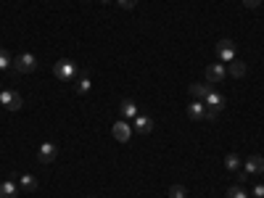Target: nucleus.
I'll return each instance as SVG.
<instances>
[{
	"mask_svg": "<svg viewBox=\"0 0 264 198\" xmlns=\"http://www.w3.org/2000/svg\"><path fill=\"white\" fill-rule=\"evenodd\" d=\"M53 74H56V79H64V82H69V79H77L79 69L72 61H59V64L53 66Z\"/></svg>",
	"mask_w": 264,
	"mask_h": 198,
	"instance_id": "obj_1",
	"label": "nucleus"
},
{
	"mask_svg": "<svg viewBox=\"0 0 264 198\" xmlns=\"http://www.w3.org/2000/svg\"><path fill=\"white\" fill-rule=\"evenodd\" d=\"M217 58H220V64H230L235 58V42L230 37H222L217 42Z\"/></svg>",
	"mask_w": 264,
	"mask_h": 198,
	"instance_id": "obj_2",
	"label": "nucleus"
},
{
	"mask_svg": "<svg viewBox=\"0 0 264 198\" xmlns=\"http://www.w3.org/2000/svg\"><path fill=\"white\" fill-rule=\"evenodd\" d=\"M0 106L8 109V111H19L24 106V101H21V95L16 90H0Z\"/></svg>",
	"mask_w": 264,
	"mask_h": 198,
	"instance_id": "obj_3",
	"label": "nucleus"
},
{
	"mask_svg": "<svg viewBox=\"0 0 264 198\" xmlns=\"http://www.w3.org/2000/svg\"><path fill=\"white\" fill-rule=\"evenodd\" d=\"M14 69L19 74H29V72L37 69V58H34L32 53H21L19 58H14Z\"/></svg>",
	"mask_w": 264,
	"mask_h": 198,
	"instance_id": "obj_4",
	"label": "nucleus"
},
{
	"mask_svg": "<svg viewBox=\"0 0 264 198\" xmlns=\"http://www.w3.org/2000/svg\"><path fill=\"white\" fill-rule=\"evenodd\" d=\"M56 156H59V148H56V143H42L40 151H37V161H40V164H45V167L53 164Z\"/></svg>",
	"mask_w": 264,
	"mask_h": 198,
	"instance_id": "obj_5",
	"label": "nucleus"
},
{
	"mask_svg": "<svg viewBox=\"0 0 264 198\" xmlns=\"http://www.w3.org/2000/svg\"><path fill=\"white\" fill-rule=\"evenodd\" d=\"M111 135H114V140H117V143H127L130 137H132V127H130V122H114Z\"/></svg>",
	"mask_w": 264,
	"mask_h": 198,
	"instance_id": "obj_6",
	"label": "nucleus"
},
{
	"mask_svg": "<svg viewBox=\"0 0 264 198\" xmlns=\"http://www.w3.org/2000/svg\"><path fill=\"white\" fill-rule=\"evenodd\" d=\"M227 77V69L222 64H212V66H206V82L214 85V82H222V79Z\"/></svg>",
	"mask_w": 264,
	"mask_h": 198,
	"instance_id": "obj_7",
	"label": "nucleus"
},
{
	"mask_svg": "<svg viewBox=\"0 0 264 198\" xmlns=\"http://www.w3.org/2000/svg\"><path fill=\"white\" fill-rule=\"evenodd\" d=\"M132 127H135V132H140V135H148V132H153V119H148V116L137 114L135 119H132Z\"/></svg>",
	"mask_w": 264,
	"mask_h": 198,
	"instance_id": "obj_8",
	"label": "nucleus"
},
{
	"mask_svg": "<svg viewBox=\"0 0 264 198\" xmlns=\"http://www.w3.org/2000/svg\"><path fill=\"white\" fill-rule=\"evenodd\" d=\"M188 90H190L193 101H206V98H209V92H212V85H209V82H198V85L193 82Z\"/></svg>",
	"mask_w": 264,
	"mask_h": 198,
	"instance_id": "obj_9",
	"label": "nucleus"
},
{
	"mask_svg": "<svg viewBox=\"0 0 264 198\" xmlns=\"http://www.w3.org/2000/svg\"><path fill=\"white\" fill-rule=\"evenodd\" d=\"M227 74H230V77H235V79H243V77L248 74V66H246L243 61H238V58H233V61H230V66H227Z\"/></svg>",
	"mask_w": 264,
	"mask_h": 198,
	"instance_id": "obj_10",
	"label": "nucleus"
},
{
	"mask_svg": "<svg viewBox=\"0 0 264 198\" xmlns=\"http://www.w3.org/2000/svg\"><path fill=\"white\" fill-rule=\"evenodd\" d=\"M243 169L248 172V174H261L264 172V156H248V161L243 164Z\"/></svg>",
	"mask_w": 264,
	"mask_h": 198,
	"instance_id": "obj_11",
	"label": "nucleus"
},
{
	"mask_svg": "<svg viewBox=\"0 0 264 198\" xmlns=\"http://www.w3.org/2000/svg\"><path fill=\"white\" fill-rule=\"evenodd\" d=\"M90 87H93V82H90V74L87 72H79L77 74V95H87Z\"/></svg>",
	"mask_w": 264,
	"mask_h": 198,
	"instance_id": "obj_12",
	"label": "nucleus"
},
{
	"mask_svg": "<svg viewBox=\"0 0 264 198\" xmlns=\"http://www.w3.org/2000/svg\"><path fill=\"white\" fill-rule=\"evenodd\" d=\"M203 103L201 101H193L190 106H188V119H193V122H203Z\"/></svg>",
	"mask_w": 264,
	"mask_h": 198,
	"instance_id": "obj_13",
	"label": "nucleus"
},
{
	"mask_svg": "<svg viewBox=\"0 0 264 198\" xmlns=\"http://www.w3.org/2000/svg\"><path fill=\"white\" fill-rule=\"evenodd\" d=\"M16 195H19V185L16 182H11V180L0 182V198H16Z\"/></svg>",
	"mask_w": 264,
	"mask_h": 198,
	"instance_id": "obj_14",
	"label": "nucleus"
},
{
	"mask_svg": "<svg viewBox=\"0 0 264 198\" xmlns=\"http://www.w3.org/2000/svg\"><path fill=\"white\" fill-rule=\"evenodd\" d=\"M119 114L124 116V119H135L137 116V106H135V101H122V106H119Z\"/></svg>",
	"mask_w": 264,
	"mask_h": 198,
	"instance_id": "obj_15",
	"label": "nucleus"
},
{
	"mask_svg": "<svg viewBox=\"0 0 264 198\" xmlns=\"http://www.w3.org/2000/svg\"><path fill=\"white\" fill-rule=\"evenodd\" d=\"M19 188H24V190H37V177L34 174H21L19 177Z\"/></svg>",
	"mask_w": 264,
	"mask_h": 198,
	"instance_id": "obj_16",
	"label": "nucleus"
},
{
	"mask_svg": "<svg viewBox=\"0 0 264 198\" xmlns=\"http://www.w3.org/2000/svg\"><path fill=\"white\" fill-rule=\"evenodd\" d=\"M206 106H212V109H217V111H222L225 109V98L220 95V92H209V98H206Z\"/></svg>",
	"mask_w": 264,
	"mask_h": 198,
	"instance_id": "obj_17",
	"label": "nucleus"
},
{
	"mask_svg": "<svg viewBox=\"0 0 264 198\" xmlns=\"http://www.w3.org/2000/svg\"><path fill=\"white\" fill-rule=\"evenodd\" d=\"M240 167H243V161L238 159V154H227V156H225V169H227V172H238Z\"/></svg>",
	"mask_w": 264,
	"mask_h": 198,
	"instance_id": "obj_18",
	"label": "nucleus"
},
{
	"mask_svg": "<svg viewBox=\"0 0 264 198\" xmlns=\"http://www.w3.org/2000/svg\"><path fill=\"white\" fill-rule=\"evenodd\" d=\"M225 198H248V193L243 190V185H230L225 193Z\"/></svg>",
	"mask_w": 264,
	"mask_h": 198,
	"instance_id": "obj_19",
	"label": "nucleus"
},
{
	"mask_svg": "<svg viewBox=\"0 0 264 198\" xmlns=\"http://www.w3.org/2000/svg\"><path fill=\"white\" fill-rule=\"evenodd\" d=\"M169 198H188V190H185V185H180V182L169 185Z\"/></svg>",
	"mask_w": 264,
	"mask_h": 198,
	"instance_id": "obj_20",
	"label": "nucleus"
},
{
	"mask_svg": "<svg viewBox=\"0 0 264 198\" xmlns=\"http://www.w3.org/2000/svg\"><path fill=\"white\" fill-rule=\"evenodd\" d=\"M8 66H14V58L8 56V51L0 48V69H8Z\"/></svg>",
	"mask_w": 264,
	"mask_h": 198,
	"instance_id": "obj_21",
	"label": "nucleus"
},
{
	"mask_svg": "<svg viewBox=\"0 0 264 198\" xmlns=\"http://www.w3.org/2000/svg\"><path fill=\"white\" fill-rule=\"evenodd\" d=\"M217 114H220V111H217V109L206 106V109H203V122H214V119H217Z\"/></svg>",
	"mask_w": 264,
	"mask_h": 198,
	"instance_id": "obj_22",
	"label": "nucleus"
},
{
	"mask_svg": "<svg viewBox=\"0 0 264 198\" xmlns=\"http://www.w3.org/2000/svg\"><path fill=\"white\" fill-rule=\"evenodd\" d=\"M119 3V8H124V11H132L135 6H137V0H117Z\"/></svg>",
	"mask_w": 264,
	"mask_h": 198,
	"instance_id": "obj_23",
	"label": "nucleus"
},
{
	"mask_svg": "<svg viewBox=\"0 0 264 198\" xmlns=\"http://www.w3.org/2000/svg\"><path fill=\"white\" fill-rule=\"evenodd\" d=\"M248 177H251V174L246 169H238V185H248Z\"/></svg>",
	"mask_w": 264,
	"mask_h": 198,
	"instance_id": "obj_24",
	"label": "nucleus"
},
{
	"mask_svg": "<svg viewBox=\"0 0 264 198\" xmlns=\"http://www.w3.org/2000/svg\"><path fill=\"white\" fill-rule=\"evenodd\" d=\"M251 193H254V198H264V185H254Z\"/></svg>",
	"mask_w": 264,
	"mask_h": 198,
	"instance_id": "obj_25",
	"label": "nucleus"
},
{
	"mask_svg": "<svg viewBox=\"0 0 264 198\" xmlns=\"http://www.w3.org/2000/svg\"><path fill=\"white\" fill-rule=\"evenodd\" d=\"M259 3H261V0H243V6H246V8H251V11L259 8Z\"/></svg>",
	"mask_w": 264,
	"mask_h": 198,
	"instance_id": "obj_26",
	"label": "nucleus"
},
{
	"mask_svg": "<svg viewBox=\"0 0 264 198\" xmlns=\"http://www.w3.org/2000/svg\"><path fill=\"white\" fill-rule=\"evenodd\" d=\"M100 3H111V0H100Z\"/></svg>",
	"mask_w": 264,
	"mask_h": 198,
	"instance_id": "obj_27",
	"label": "nucleus"
},
{
	"mask_svg": "<svg viewBox=\"0 0 264 198\" xmlns=\"http://www.w3.org/2000/svg\"><path fill=\"white\" fill-rule=\"evenodd\" d=\"M87 198H90V195H87ZM93 198H95V195H93Z\"/></svg>",
	"mask_w": 264,
	"mask_h": 198,
	"instance_id": "obj_28",
	"label": "nucleus"
}]
</instances>
